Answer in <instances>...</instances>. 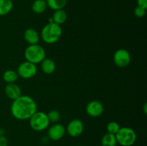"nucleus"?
I'll return each mask as SVG.
<instances>
[{"label":"nucleus","mask_w":147,"mask_h":146,"mask_svg":"<svg viewBox=\"0 0 147 146\" xmlns=\"http://www.w3.org/2000/svg\"><path fill=\"white\" fill-rule=\"evenodd\" d=\"M10 110L14 118L19 120H29L37 111V104L30 96L21 95L13 100Z\"/></svg>","instance_id":"1"},{"label":"nucleus","mask_w":147,"mask_h":146,"mask_svg":"<svg viewBox=\"0 0 147 146\" xmlns=\"http://www.w3.org/2000/svg\"><path fill=\"white\" fill-rule=\"evenodd\" d=\"M63 30L59 24L49 22L41 31V39L47 44H54L60 39Z\"/></svg>","instance_id":"2"},{"label":"nucleus","mask_w":147,"mask_h":146,"mask_svg":"<svg viewBox=\"0 0 147 146\" xmlns=\"http://www.w3.org/2000/svg\"><path fill=\"white\" fill-rule=\"evenodd\" d=\"M45 50L42 46L37 44H31L26 48L24 51V57L26 61L34 64L41 63L45 59Z\"/></svg>","instance_id":"3"},{"label":"nucleus","mask_w":147,"mask_h":146,"mask_svg":"<svg viewBox=\"0 0 147 146\" xmlns=\"http://www.w3.org/2000/svg\"><path fill=\"white\" fill-rule=\"evenodd\" d=\"M116 137L117 143L121 146H132L136 141V133L131 127H120Z\"/></svg>","instance_id":"4"},{"label":"nucleus","mask_w":147,"mask_h":146,"mask_svg":"<svg viewBox=\"0 0 147 146\" xmlns=\"http://www.w3.org/2000/svg\"><path fill=\"white\" fill-rule=\"evenodd\" d=\"M30 125L33 130L41 132L46 130L50 125V120L46 113L37 111L30 119Z\"/></svg>","instance_id":"5"},{"label":"nucleus","mask_w":147,"mask_h":146,"mask_svg":"<svg viewBox=\"0 0 147 146\" xmlns=\"http://www.w3.org/2000/svg\"><path fill=\"white\" fill-rule=\"evenodd\" d=\"M37 68L36 64L30 62H24L19 65L17 68V74L18 76L23 79H30L35 76L37 74Z\"/></svg>","instance_id":"6"},{"label":"nucleus","mask_w":147,"mask_h":146,"mask_svg":"<svg viewBox=\"0 0 147 146\" xmlns=\"http://www.w3.org/2000/svg\"><path fill=\"white\" fill-rule=\"evenodd\" d=\"M113 62L118 67L124 68L127 67L131 62V54L124 49H119L113 54Z\"/></svg>","instance_id":"7"},{"label":"nucleus","mask_w":147,"mask_h":146,"mask_svg":"<svg viewBox=\"0 0 147 146\" xmlns=\"http://www.w3.org/2000/svg\"><path fill=\"white\" fill-rule=\"evenodd\" d=\"M67 134L73 137H77L81 135L84 130V125L79 119H74L68 123L67 129H65Z\"/></svg>","instance_id":"8"},{"label":"nucleus","mask_w":147,"mask_h":146,"mask_svg":"<svg viewBox=\"0 0 147 146\" xmlns=\"http://www.w3.org/2000/svg\"><path fill=\"white\" fill-rule=\"evenodd\" d=\"M66 130L63 125L60 123H55L50 126L47 130V135L50 140L53 141H57L64 137Z\"/></svg>","instance_id":"9"},{"label":"nucleus","mask_w":147,"mask_h":146,"mask_svg":"<svg viewBox=\"0 0 147 146\" xmlns=\"http://www.w3.org/2000/svg\"><path fill=\"white\" fill-rule=\"evenodd\" d=\"M86 113L89 116L93 117H97L101 115L103 113V105L98 100H92L89 102L86 105Z\"/></svg>","instance_id":"10"},{"label":"nucleus","mask_w":147,"mask_h":146,"mask_svg":"<svg viewBox=\"0 0 147 146\" xmlns=\"http://www.w3.org/2000/svg\"><path fill=\"white\" fill-rule=\"evenodd\" d=\"M6 95L11 100H14L22 95V91L20 87L15 83H9L6 85L5 89Z\"/></svg>","instance_id":"11"},{"label":"nucleus","mask_w":147,"mask_h":146,"mask_svg":"<svg viewBox=\"0 0 147 146\" xmlns=\"http://www.w3.org/2000/svg\"><path fill=\"white\" fill-rule=\"evenodd\" d=\"M24 40L27 43L31 44H37L40 42V34H38L35 29L32 28H29L25 30L24 33Z\"/></svg>","instance_id":"12"},{"label":"nucleus","mask_w":147,"mask_h":146,"mask_svg":"<svg viewBox=\"0 0 147 146\" xmlns=\"http://www.w3.org/2000/svg\"><path fill=\"white\" fill-rule=\"evenodd\" d=\"M41 69L46 74H51L55 71L56 64L53 60L45 58L41 62Z\"/></svg>","instance_id":"13"},{"label":"nucleus","mask_w":147,"mask_h":146,"mask_svg":"<svg viewBox=\"0 0 147 146\" xmlns=\"http://www.w3.org/2000/svg\"><path fill=\"white\" fill-rule=\"evenodd\" d=\"M67 13H66V11H65V10H63V9L55 10L53 14L52 19H53V22L60 25V24H63L65 22V21L67 20Z\"/></svg>","instance_id":"14"},{"label":"nucleus","mask_w":147,"mask_h":146,"mask_svg":"<svg viewBox=\"0 0 147 146\" xmlns=\"http://www.w3.org/2000/svg\"><path fill=\"white\" fill-rule=\"evenodd\" d=\"M100 144L102 146H116L117 145L116 135L109 133H106L102 137Z\"/></svg>","instance_id":"15"},{"label":"nucleus","mask_w":147,"mask_h":146,"mask_svg":"<svg viewBox=\"0 0 147 146\" xmlns=\"http://www.w3.org/2000/svg\"><path fill=\"white\" fill-rule=\"evenodd\" d=\"M47 7L46 0H34L32 4V9L36 14H42L45 12Z\"/></svg>","instance_id":"16"},{"label":"nucleus","mask_w":147,"mask_h":146,"mask_svg":"<svg viewBox=\"0 0 147 146\" xmlns=\"http://www.w3.org/2000/svg\"><path fill=\"white\" fill-rule=\"evenodd\" d=\"M13 8L11 0H0V16L7 15Z\"/></svg>","instance_id":"17"},{"label":"nucleus","mask_w":147,"mask_h":146,"mask_svg":"<svg viewBox=\"0 0 147 146\" xmlns=\"http://www.w3.org/2000/svg\"><path fill=\"white\" fill-rule=\"evenodd\" d=\"M67 0H46L47 7L54 11L63 9L67 4Z\"/></svg>","instance_id":"18"},{"label":"nucleus","mask_w":147,"mask_h":146,"mask_svg":"<svg viewBox=\"0 0 147 146\" xmlns=\"http://www.w3.org/2000/svg\"><path fill=\"white\" fill-rule=\"evenodd\" d=\"M18 74L17 72L12 70H8L5 71L3 74V80L9 84V83H14L18 79Z\"/></svg>","instance_id":"19"},{"label":"nucleus","mask_w":147,"mask_h":146,"mask_svg":"<svg viewBox=\"0 0 147 146\" xmlns=\"http://www.w3.org/2000/svg\"><path fill=\"white\" fill-rule=\"evenodd\" d=\"M120 127H121L119 123L115 121H111L108 123L106 129H107V131L109 133L116 135L117 133V132L119 130Z\"/></svg>","instance_id":"20"},{"label":"nucleus","mask_w":147,"mask_h":146,"mask_svg":"<svg viewBox=\"0 0 147 146\" xmlns=\"http://www.w3.org/2000/svg\"><path fill=\"white\" fill-rule=\"evenodd\" d=\"M47 117H48L50 122H52V123H57L59 120H60V113H59L57 110H51V111L49 112L47 114Z\"/></svg>","instance_id":"21"},{"label":"nucleus","mask_w":147,"mask_h":146,"mask_svg":"<svg viewBox=\"0 0 147 146\" xmlns=\"http://www.w3.org/2000/svg\"><path fill=\"white\" fill-rule=\"evenodd\" d=\"M134 15L136 16V17H139V18H142V17H144L146 14V9L144 8H142V7H137L134 9Z\"/></svg>","instance_id":"22"},{"label":"nucleus","mask_w":147,"mask_h":146,"mask_svg":"<svg viewBox=\"0 0 147 146\" xmlns=\"http://www.w3.org/2000/svg\"><path fill=\"white\" fill-rule=\"evenodd\" d=\"M0 146H8V139L5 136H0Z\"/></svg>","instance_id":"23"},{"label":"nucleus","mask_w":147,"mask_h":146,"mask_svg":"<svg viewBox=\"0 0 147 146\" xmlns=\"http://www.w3.org/2000/svg\"><path fill=\"white\" fill-rule=\"evenodd\" d=\"M137 4L139 7L147 9V0H137Z\"/></svg>","instance_id":"24"},{"label":"nucleus","mask_w":147,"mask_h":146,"mask_svg":"<svg viewBox=\"0 0 147 146\" xmlns=\"http://www.w3.org/2000/svg\"><path fill=\"white\" fill-rule=\"evenodd\" d=\"M147 104L146 103H145L144 104V113L145 114H146V113H147V111H146V108H147Z\"/></svg>","instance_id":"25"},{"label":"nucleus","mask_w":147,"mask_h":146,"mask_svg":"<svg viewBox=\"0 0 147 146\" xmlns=\"http://www.w3.org/2000/svg\"><path fill=\"white\" fill-rule=\"evenodd\" d=\"M1 135H1V129H0V136Z\"/></svg>","instance_id":"26"},{"label":"nucleus","mask_w":147,"mask_h":146,"mask_svg":"<svg viewBox=\"0 0 147 146\" xmlns=\"http://www.w3.org/2000/svg\"><path fill=\"white\" fill-rule=\"evenodd\" d=\"M76 146H80V145H76Z\"/></svg>","instance_id":"27"}]
</instances>
